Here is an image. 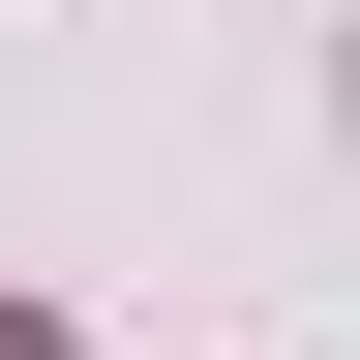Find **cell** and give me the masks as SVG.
<instances>
[{
	"label": "cell",
	"instance_id": "cell-1",
	"mask_svg": "<svg viewBox=\"0 0 360 360\" xmlns=\"http://www.w3.org/2000/svg\"><path fill=\"white\" fill-rule=\"evenodd\" d=\"M0 360H60V330H30V300H0Z\"/></svg>",
	"mask_w": 360,
	"mask_h": 360
}]
</instances>
